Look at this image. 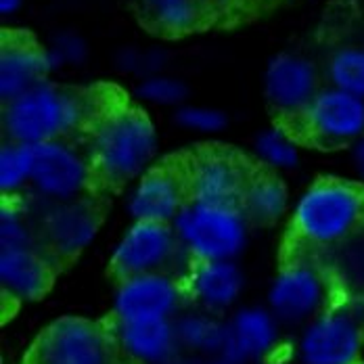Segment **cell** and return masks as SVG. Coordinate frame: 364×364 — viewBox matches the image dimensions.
Masks as SVG:
<instances>
[{
	"label": "cell",
	"instance_id": "cell-1",
	"mask_svg": "<svg viewBox=\"0 0 364 364\" xmlns=\"http://www.w3.org/2000/svg\"><path fill=\"white\" fill-rule=\"evenodd\" d=\"M90 113L88 97L44 82L11 103H4L2 128L11 143L34 146L63 141L77 130Z\"/></svg>",
	"mask_w": 364,
	"mask_h": 364
},
{
	"label": "cell",
	"instance_id": "cell-2",
	"mask_svg": "<svg viewBox=\"0 0 364 364\" xmlns=\"http://www.w3.org/2000/svg\"><path fill=\"white\" fill-rule=\"evenodd\" d=\"M157 151V132L143 111L107 113L90 139V164L103 181L122 184L145 172Z\"/></svg>",
	"mask_w": 364,
	"mask_h": 364
},
{
	"label": "cell",
	"instance_id": "cell-3",
	"mask_svg": "<svg viewBox=\"0 0 364 364\" xmlns=\"http://www.w3.org/2000/svg\"><path fill=\"white\" fill-rule=\"evenodd\" d=\"M363 220L364 191L350 182H316L293 208L295 232L312 245H333L343 241Z\"/></svg>",
	"mask_w": 364,
	"mask_h": 364
},
{
	"label": "cell",
	"instance_id": "cell-4",
	"mask_svg": "<svg viewBox=\"0 0 364 364\" xmlns=\"http://www.w3.org/2000/svg\"><path fill=\"white\" fill-rule=\"evenodd\" d=\"M247 224L250 220L241 205H214L188 199L172 228L184 254L195 262H226L245 250Z\"/></svg>",
	"mask_w": 364,
	"mask_h": 364
},
{
	"label": "cell",
	"instance_id": "cell-5",
	"mask_svg": "<svg viewBox=\"0 0 364 364\" xmlns=\"http://www.w3.org/2000/svg\"><path fill=\"white\" fill-rule=\"evenodd\" d=\"M109 335L86 318H59L40 333L28 364H111Z\"/></svg>",
	"mask_w": 364,
	"mask_h": 364
},
{
	"label": "cell",
	"instance_id": "cell-6",
	"mask_svg": "<svg viewBox=\"0 0 364 364\" xmlns=\"http://www.w3.org/2000/svg\"><path fill=\"white\" fill-rule=\"evenodd\" d=\"M92 164L65 141H50L32 146L30 186L38 197L53 203L80 199L92 178Z\"/></svg>",
	"mask_w": 364,
	"mask_h": 364
},
{
	"label": "cell",
	"instance_id": "cell-7",
	"mask_svg": "<svg viewBox=\"0 0 364 364\" xmlns=\"http://www.w3.org/2000/svg\"><path fill=\"white\" fill-rule=\"evenodd\" d=\"M178 252L184 250L170 224L134 222L113 250L111 270L119 279L164 272Z\"/></svg>",
	"mask_w": 364,
	"mask_h": 364
},
{
	"label": "cell",
	"instance_id": "cell-8",
	"mask_svg": "<svg viewBox=\"0 0 364 364\" xmlns=\"http://www.w3.org/2000/svg\"><path fill=\"white\" fill-rule=\"evenodd\" d=\"M363 327L350 312H323L308 323L299 337L301 364H360Z\"/></svg>",
	"mask_w": 364,
	"mask_h": 364
},
{
	"label": "cell",
	"instance_id": "cell-9",
	"mask_svg": "<svg viewBox=\"0 0 364 364\" xmlns=\"http://www.w3.org/2000/svg\"><path fill=\"white\" fill-rule=\"evenodd\" d=\"M327 301V283L310 264L285 266L268 289V310L281 323H310L323 314Z\"/></svg>",
	"mask_w": 364,
	"mask_h": 364
},
{
	"label": "cell",
	"instance_id": "cell-10",
	"mask_svg": "<svg viewBox=\"0 0 364 364\" xmlns=\"http://www.w3.org/2000/svg\"><path fill=\"white\" fill-rule=\"evenodd\" d=\"M182 293L178 283L166 272L136 274L122 279L113 295V316L117 323L170 318L181 308Z\"/></svg>",
	"mask_w": 364,
	"mask_h": 364
},
{
	"label": "cell",
	"instance_id": "cell-11",
	"mask_svg": "<svg viewBox=\"0 0 364 364\" xmlns=\"http://www.w3.org/2000/svg\"><path fill=\"white\" fill-rule=\"evenodd\" d=\"M301 117L312 139L323 145H354L364 136V99L333 86L323 88Z\"/></svg>",
	"mask_w": 364,
	"mask_h": 364
},
{
	"label": "cell",
	"instance_id": "cell-12",
	"mask_svg": "<svg viewBox=\"0 0 364 364\" xmlns=\"http://www.w3.org/2000/svg\"><path fill=\"white\" fill-rule=\"evenodd\" d=\"M264 92L268 103L277 111L301 115L321 92L314 63L293 53L272 57L264 73Z\"/></svg>",
	"mask_w": 364,
	"mask_h": 364
},
{
	"label": "cell",
	"instance_id": "cell-13",
	"mask_svg": "<svg viewBox=\"0 0 364 364\" xmlns=\"http://www.w3.org/2000/svg\"><path fill=\"white\" fill-rule=\"evenodd\" d=\"M250 174L243 164L226 153H203L188 170L186 191L191 201L214 205H241Z\"/></svg>",
	"mask_w": 364,
	"mask_h": 364
},
{
	"label": "cell",
	"instance_id": "cell-14",
	"mask_svg": "<svg viewBox=\"0 0 364 364\" xmlns=\"http://www.w3.org/2000/svg\"><path fill=\"white\" fill-rule=\"evenodd\" d=\"M99 212L86 199L53 203L42 218V241L61 259L84 252L99 232Z\"/></svg>",
	"mask_w": 364,
	"mask_h": 364
},
{
	"label": "cell",
	"instance_id": "cell-15",
	"mask_svg": "<svg viewBox=\"0 0 364 364\" xmlns=\"http://www.w3.org/2000/svg\"><path fill=\"white\" fill-rule=\"evenodd\" d=\"M186 184L170 170L145 172L128 197V212L134 222L172 224L186 205Z\"/></svg>",
	"mask_w": 364,
	"mask_h": 364
},
{
	"label": "cell",
	"instance_id": "cell-16",
	"mask_svg": "<svg viewBox=\"0 0 364 364\" xmlns=\"http://www.w3.org/2000/svg\"><path fill=\"white\" fill-rule=\"evenodd\" d=\"M115 343L122 352L141 364H172L178 360L181 343L174 321H115Z\"/></svg>",
	"mask_w": 364,
	"mask_h": 364
},
{
	"label": "cell",
	"instance_id": "cell-17",
	"mask_svg": "<svg viewBox=\"0 0 364 364\" xmlns=\"http://www.w3.org/2000/svg\"><path fill=\"white\" fill-rule=\"evenodd\" d=\"M279 339V318L262 306H247L228 321V348L224 358L230 364H247L272 352Z\"/></svg>",
	"mask_w": 364,
	"mask_h": 364
},
{
	"label": "cell",
	"instance_id": "cell-18",
	"mask_svg": "<svg viewBox=\"0 0 364 364\" xmlns=\"http://www.w3.org/2000/svg\"><path fill=\"white\" fill-rule=\"evenodd\" d=\"M53 72L46 48L28 40H4L0 50V99L11 103L46 82Z\"/></svg>",
	"mask_w": 364,
	"mask_h": 364
},
{
	"label": "cell",
	"instance_id": "cell-19",
	"mask_svg": "<svg viewBox=\"0 0 364 364\" xmlns=\"http://www.w3.org/2000/svg\"><path fill=\"white\" fill-rule=\"evenodd\" d=\"M53 266L38 245L0 247V287L4 295L32 301L48 291Z\"/></svg>",
	"mask_w": 364,
	"mask_h": 364
},
{
	"label": "cell",
	"instance_id": "cell-20",
	"mask_svg": "<svg viewBox=\"0 0 364 364\" xmlns=\"http://www.w3.org/2000/svg\"><path fill=\"white\" fill-rule=\"evenodd\" d=\"M243 285L245 277L235 259L195 262L188 272V291L212 314L235 306L243 293Z\"/></svg>",
	"mask_w": 364,
	"mask_h": 364
},
{
	"label": "cell",
	"instance_id": "cell-21",
	"mask_svg": "<svg viewBox=\"0 0 364 364\" xmlns=\"http://www.w3.org/2000/svg\"><path fill=\"white\" fill-rule=\"evenodd\" d=\"M181 348L203 358H218L228 348V323L212 312H191L174 321Z\"/></svg>",
	"mask_w": 364,
	"mask_h": 364
},
{
	"label": "cell",
	"instance_id": "cell-22",
	"mask_svg": "<svg viewBox=\"0 0 364 364\" xmlns=\"http://www.w3.org/2000/svg\"><path fill=\"white\" fill-rule=\"evenodd\" d=\"M149 28L166 36H182L201 23L203 4L197 0H139Z\"/></svg>",
	"mask_w": 364,
	"mask_h": 364
},
{
	"label": "cell",
	"instance_id": "cell-23",
	"mask_svg": "<svg viewBox=\"0 0 364 364\" xmlns=\"http://www.w3.org/2000/svg\"><path fill=\"white\" fill-rule=\"evenodd\" d=\"M287 188L272 174H259L250 178V184L241 199V210L250 222L272 224L287 212Z\"/></svg>",
	"mask_w": 364,
	"mask_h": 364
},
{
	"label": "cell",
	"instance_id": "cell-24",
	"mask_svg": "<svg viewBox=\"0 0 364 364\" xmlns=\"http://www.w3.org/2000/svg\"><path fill=\"white\" fill-rule=\"evenodd\" d=\"M328 82L333 88L364 99V48L341 46L327 63Z\"/></svg>",
	"mask_w": 364,
	"mask_h": 364
},
{
	"label": "cell",
	"instance_id": "cell-25",
	"mask_svg": "<svg viewBox=\"0 0 364 364\" xmlns=\"http://www.w3.org/2000/svg\"><path fill=\"white\" fill-rule=\"evenodd\" d=\"M255 155L272 170H293L299 164V149L281 128H266L255 136Z\"/></svg>",
	"mask_w": 364,
	"mask_h": 364
},
{
	"label": "cell",
	"instance_id": "cell-26",
	"mask_svg": "<svg viewBox=\"0 0 364 364\" xmlns=\"http://www.w3.org/2000/svg\"><path fill=\"white\" fill-rule=\"evenodd\" d=\"M32 178V146L4 143L0 146V191L13 195Z\"/></svg>",
	"mask_w": 364,
	"mask_h": 364
},
{
	"label": "cell",
	"instance_id": "cell-27",
	"mask_svg": "<svg viewBox=\"0 0 364 364\" xmlns=\"http://www.w3.org/2000/svg\"><path fill=\"white\" fill-rule=\"evenodd\" d=\"M136 95L149 103V105H159V107H182L186 99V86L182 84L178 77L155 73L143 77Z\"/></svg>",
	"mask_w": 364,
	"mask_h": 364
},
{
	"label": "cell",
	"instance_id": "cell-28",
	"mask_svg": "<svg viewBox=\"0 0 364 364\" xmlns=\"http://www.w3.org/2000/svg\"><path fill=\"white\" fill-rule=\"evenodd\" d=\"M176 124L195 134H218L226 128L228 119L224 111L205 105H182L176 109Z\"/></svg>",
	"mask_w": 364,
	"mask_h": 364
},
{
	"label": "cell",
	"instance_id": "cell-29",
	"mask_svg": "<svg viewBox=\"0 0 364 364\" xmlns=\"http://www.w3.org/2000/svg\"><path fill=\"white\" fill-rule=\"evenodd\" d=\"M38 245L32 226L23 214L13 205L4 203L0 212V247H30Z\"/></svg>",
	"mask_w": 364,
	"mask_h": 364
},
{
	"label": "cell",
	"instance_id": "cell-30",
	"mask_svg": "<svg viewBox=\"0 0 364 364\" xmlns=\"http://www.w3.org/2000/svg\"><path fill=\"white\" fill-rule=\"evenodd\" d=\"M46 55H48L53 72L59 68L75 65V63H82V59L86 57V42L77 34L65 32L53 38L50 46H46Z\"/></svg>",
	"mask_w": 364,
	"mask_h": 364
},
{
	"label": "cell",
	"instance_id": "cell-31",
	"mask_svg": "<svg viewBox=\"0 0 364 364\" xmlns=\"http://www.w3.org/2000/svg\"><path fill=\"white\" fill-rule=\"evenodd\" d=\"M352 164H354L356 174L364 178V136L352 145Z\"/></svg>",
	"mask_w": 364,
	"mask_h": 364
},
{
	"label": "cell",
	"instance_id": "cell-32",
	"mask_svg": "<svg viewBox=\"0 0 364 364\" xmlns=\"http://www.w3.org/2000/svg\"><path fill=\"white\" fill-rule=\"evenodd\" d=\"M23 0H0V13L6 17V15H13L21 9Z\"/></svg>",
	"mask_w": 364,
	"mask_h": 364
},
{
	"label": "cell",
	"instance_id": "cell-33",
	"mask_svg": "<svg viewBox=\"0 0 364 364\" xmlns=\"http://www.w3.org/2000/svg\"><path fill=\"white\" fill-rule=\"evenodd\" d=\"M197 2H201V4H203V6H205V4H208V2H216V0H197Z\"/></svg>",
	"mask_w": 364,
	"mask_h": 364
},
{
	"label": "cell",
	"instance_id": "cell-34",
	"mask_svg": "<svg viewBox=\"0 0 364 364\" xmlns=\"http://www.w3.org/2000/svg\"><path fill=\"white\" fill-rule=\"evenodd\" d=\"M172 364H193V363H182V360H176V363H172ZM195 364H197V363H195ZM199 364H203V360H201Z\"/></svg>",
	"mask_w": 364,
	"mask_h": 364
}]
</instances>
